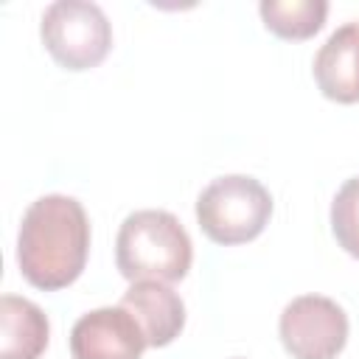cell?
Returning a JSON list of instances; mask_svg holds the SVG:
<instances>
[{"label": "cell", "instance_id": "1", "mask_svg": "<svg viewBox=\"0 0 359 359\" xmlns=\"http://www.w3.org/2000/svg\"><path fill=\"white\" fill-rule=\"evenodd\" d=\"M90 219L79 199L65 194H45L28 205L17 233V264L22 278L56 292L70 286L87 264Z\"/></svg>", "mask_w": 359, "mask_h": 359}, {"label": "cell", "instance_id": "2", "mask_svg": "<svg viewBox=\"0 0 359 359\" xmlns=\"http://www.w3.org/2000/svg\"><path fill=\"white\" fill-rule=\"evenodd\" d=\"M194 261V244L180 219L168 210H135L115 238V264L126 280H182Z\"/></svg>", "mask_w": 359, "mask_h": 359}, {"label": "cell", "instance_id": "3", "mask_svg": "<svg viewBox=\"0 0 359 359\" xmlns=\"http://www.w3.org/2000/svg\"><path fill=\"white\" fill-rule=\"evenodd\" d=\"M272 216L269 191L247 174L216 177L196 196V222L216 244H244L264 233Z\"/></svg>", "mask_w": 359, "mask_h": 359}, {"label": "cell", "instance_id": "4", "mask_svg": "<svg viewBox=\"0 0 359 359\" xmlns=\"http://www.w3.org/2000/svg\"><path fill=\"white\" fill-rule=\"evenodd\" d=\"M45 50L65 70L98 67L112 48V25L90 0H56L39 22Z\"/></svg>", "mask_w": 359, "mask_h": 359}, {"label": "cell", "instance_id": "5", "mask_svg": "<svg viewBox=\"0 0 359 359\" xmlns=\"http://www.w3.org/2000/svg\"><path fill=\"white\" fill-rule=\"evenodd\" d=\"M278 334L292 359H337L348 342V314L323 294H300L286 303Z\"/></svg>", "mask_w": 359, "mask_h": 359}, {"label": "cell", "instance_id": "6", "mask_svg": "<svg viewBox=\"0 0 359 359\" xmlns=\"http://www.w3.org/2000/svg\"><path fill=\"white\" fill-rule=\"evenodd\" d=\"M143 348H149L146 334L123 306L93 309L70 331L73 359H140Z\"/></svg>", "mask_w": 359, "mask_h": 359}, {"label": "cell", "instance_id": "7", "mask_svg": "<svg viewBox=\"0 0 359 359\" xmlns=\"http://www.w3.org/2000/svg\"><path fill=\"white\" fill-rule=\"evenodd\" d=\"M121 306L140 323L149 348L171 345L185 325L182 297L168 283L160 280H135L123 292Z\"/></svg>", "mask_w": 359, "mask_h": 359}, {"label": "cell", "instance_id": "8", "mask_svg": "<svg viewBox=\"0 0 359 359\" xmlns=\"http://www.w3.org/2000/svg\"><path fill=\"white\" fill-rule=\"evenodd\" d=\"M311 73L325 98L337 104L359 101V22L339 25L320 45Z\"/></svg>", "mask_w": 359, "mask_h": 359}, {"label": "cell", "instance_id": "9", "mask_svg": "<svg viewBox=\"0 0 359 359\" xmlns=\"http://www.w3.org/2000/svg\"><path fill=\"white\" fill-rule=\"evenodd\" d=\"M0 359H39L50 339V325L45 311L17 294H3L0 300Z\"/></svg>", "mask_w": 359, "mask_h": 359}, {"label": "cell", "instance_id": "10", "mask_svg": "<svg viewBox=\"0 0 359 359\" xmlns=\"http://www.w3.org/2000/svg\"><path fill=\"white\" fill-rule=\"evenodd\" d=\"M266 31L280 39H309L314 36L328 14L325 0H261L258 6Z\"/></svg>", "mask_w": 359, "mask_h": 359}, {"label": "cell", "instance_id": "11", "mask_svg": "<svg viewBox=\"0 0 359 359\" xmlns=\"http://www.w3.org/2000/svg\"><path fill=\"white\" fill-rule=\"evenodd\" d=\"M331 233L337 244L359 258V177L345 180L331 202Z\"/></svg>", "mask_w": 359, "mask_h": 359}]
</instances>
